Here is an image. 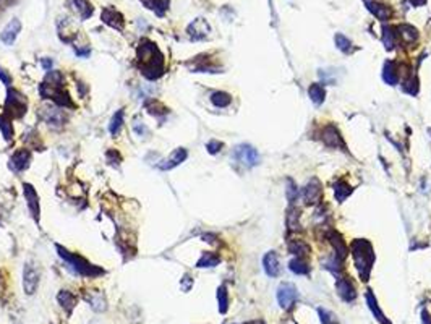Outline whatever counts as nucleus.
<instances>
[{"label": "nucleus", "mask_w": 431, "mask_h": 324, "mask_svg": "<svg viewBox=\"0 0 431 324\" xmlns=\"http://www.w3.org/2000/svg\"><path fill=\"white\" fill-rule=\"evenodd\" d=\"M423 321H425V324H431V319H429V316H428L426 311H423Z\"/></svg>", "instance_id": "obj_47"}, {"label": "nucleus", "mask_w": 431, "mask_h": 324, "mask_svg": "<svg viewBox=\"0 0 431 324\" xmlns=\"http://www.w3.org/2000/svg\"><path fill=\"white\" fill-rule=\"evenodd\" d=\"M383 78H384L386 83H389V85H396L397 78H399V70H397L396 63L386 62L384 68H383Z\"/></svg>", "instance_id": "obj_26"}, {"label": "nucleus", "mask_w": 431, "mask_h": 324, "mask_svg": "<svg viewBox=\"0 0 431 324\" xmlns=\"http://www.w3.org/2000/svg\"><path fill=\"white\" fill-rule=\"evenodd\" d=\"M397 29H399L401 36L407 41V43H413V41L418 39V31L413 28L412 24H401V26Z\"/></svg>", "instance_id": "obj_33"}, {"label": "nucleus", "mask_w": 431, "mask_h": 324, "mask_svg": "<svg viewBox=\"0 0 431 324\" xmlns=\"http://www.w3.org/2000/svg\"><path fill=\"white\" fill-rule=\"evenodd\" d=\"M336 46H337L339 51H342L345 54L352 52V49H353L352 41L349 38H345L344 34H336Z\"/></svg>", "instance_id": "obj_36"}, {"label": "nucleus", "mask_w": 431, "mask_h": 324, "mask_svg": "<svg viewBox=\"0 0 431 324\" xmlns=\"http://www.w3.org/2000/svg\"><path fill=\"white\" fill-rule=\"evenodd\" d=\"M136 65L138 70L148 80L161 78L165 71V60L164 54L159 51L156 43L149 39H143L136 51Z\"/></svg>", "instance_id": "obj_1"}, {"label": "nucleus", "mask_w": 431, "mask_h": 324, "mask_svg": "<svg viewBox=\"0 0 431 324\" xmlns=\"http://www.w3.org/2000/svg\"><path fill=\"white\" fill-rule=\"evenodd\" d=\"M148 8H151V10H154L159 16L164 15V12L169 8V0H153L151 4H145Z\"/></svg>", "instance_id": "obj_38"}, {"label": "nucleus", "mask_w": 431, "mask_h": 324, "mask_svg": "<svg viewBox=\"0 0 431 324\" xmlns=\"http://www.w3.org/2000/svg\"><path fill=\"white\" fill-rule=\"evenodd\" d=\"M365 5L381 21H387L392 16V8L383 2H379V0H365Z\"/></svg>", "instance_id": "obj_15"}, {"label": "nucleus", "mask_w": 431, "mask_h": 324, "mask_svg": "<svg viewBox=\"0 0 431 324\" xmlns=\"http://www.w3.org/2000/svg\"><path fill=\"white\" fill-rule=\"evenodd\" d=\"M365 298H367V303H368V308L373 311V314H375V318L381 322V324H391V321H389L386 316H384V313L381 311V308H379V305H378V302H376V298H375V295H373V292L371 290H367V294H365Z\"/></svg>", "instance_id": "obj_20"}, {"label": "nucleus", "mask_w": 431, "mask_h": 324, "mask_svg": "<svg viewBox=\"0 0 431 324\" xmlns=\"http://www.w3.org/2000/svg\"><path fill=\"white\" fill-rule=\"evenodd\" d=\"M133 130H135V133H136L138 136H146L148 133H149L148 127L145 125L143 122H139V120H135V123H133Z\"/></svg>", "instance_id": "obj_43"}, {"label": "nucleus", "mask_w": 431, "mask_h": 324, "mask_svg": "<svg viewBox=\"0 0 431 324\" xmlns=\"http://www.w3.org/2000/svg\"><path fill=\"white\" fill-rule=\"evenodd\" d=\"M410 4L415 5V7H420V5H425L426 0H410Z\"/></svg>", "instance_id": "obj_46"}, {"label": "nucleus", "mask_w": 431, "mask_h": 324, "mask_svg": "<svg viewBox=\"0 0 431 324\" xmlns=\"http://www.w3.org/2000/svg\"><path fill=\"white\" fill-rule=\"evenodd\" d=\"M29 164H31V153L28 149H18V151H15L13 156L10 157L8 167L13 172H23L29 167Z\"/></svg>", "instance_id": "obj_12"}, {"label": "nucleus", "mask_w": 431, "mask_h": 324, "mask_svg": "<svg viewBox=\"0 0 431 324\" xmlns=\"http://www.w3.org/2000/svg\"><path fill=\"white\" fill-rule=\"evenodd\" d=\"M211 102L216 107H221V109H224V107L230 105L232 96L229 93H224V91H214V93L211 94Z\"/></svg>", "instance_id": "obj_28"}, {"label": "nucleus", "mask_w": 431, "mask_h": 324, "mask_svg": "<svg viewBox=\"0 0 431 324\" xmlns=\"http://www.w3.org/2000/svg\"><path fill=\"white\" fill-rule=\"evenodd\" d=\"M85 298H86V302L89 303L91 308H93L96 313H104L107 310V300H105V295L102 292L93 290V292H89Z\"/></svg>", "instance_id": "obj_18"}, {"label": "nucleus", "mask_w": 431, "mask_h": 324, "mask_svg": "<svg viewBox=\"0 0 431 324\" xmlns=\"http://www.w3.org/2000/svg\"><path fill=\"white\" fill-rule=\"evenodd\" d=\"M224 145L221 143V141H218V139H211L208 145H206V149H208V153L209 154H218L219 151H221V148H222Z\"/></svg>", "instance_id": "obj_42"}, {"label": "nucleus", "mask_w": 431, "mask_h": 324, "mask_svg": "<svg viewBox=\"0 0 431 324\" xmlns=\"http://www.w3.org/2000/svg\"><path fill=\"white\" fill-rule=\"evenodd\" d=\"M57 300H59L60 306L62 308L67 311V314L70 316L71 311L75 310V306H77V297H75L71 292H68V290H60L59 295H57Z\"/></svg>", "instance_id": "obj_22"}, {"label": "nucleus", "mask_w": 431, "mask_h": 324, "mask_svg": "<svg viewBox=\"0 0 431 324\" xmlns=\"http://www.w3.org/2000/svg\"><path fill=\"white\" fill-rule=\"evenodd\" d=\"M0 131L7 141H12L13 138V127H12V119H8L5 112H0Z\"/></svg>", "instance_id": "obj_31"}, {"label": "nucleus", "mask_w": 431, "mask_h": 324, "mask_svg": "<svg viewBox=\"0 0 431 324\" xmlns=\"http://www.w3.org/2000/svg\"><path fill=\"white\" fill-rule=\"evenodd\" d=\"M353 192V188L350 185H347L345 182H339V184L334 185V193L337 201H344L347 196H350V193Z\"/></svg>", "instance_id": "obj_34"}, {"label": "nucleus", "mask_w": 431, "mask_h": 324, "mask_svg": "<svg viewBox=\"0 0 431 324\" xmlns=\"http://www.w3.org/2000/svg\"><path fill=\"white\" fill-rule=\"evenodd\" d=\"M404 91L409 94H417L418 91V78L415 77V75H412L410 78L404 80Z\"/></svg>", "instance_id": "obj_39"}, {"label": "nucleus", "mask_w": 431, "mask_h": 324, "mask_svg": "<svg viewBox=\"0 0 431 324\" xmlns=\"http://www.w3.org/2000/svg\"><path fill=\"white\" fill-rule=\"evenodd\" d=\"M39 287V269L31 261L23 266V290L26 295H34Z\"/></svg>", "instance_id": "obj_7"}, {"label": "nucleus", "mask_w": 431, "mask_h": 324, "mask_svg": "<svg viewBox=\"0 0 431 324\" xmlns=\"http://www.w3.org/2000/svg\"><path fill=\"white\" fill-rule=\"evenodd\" d=\"M123 119H125V111H123V109H119L117 112L112 115L111 123H109V131H111L112 136H117L120 133V130L123 127Z\"/></svg>", "instance_id": "obj_24"}, {"label": "nucleus", "mask_w": 431, "mask_h": 324, "mask_svg": "<svg viewBox=\"0 0 431 324\" xmlns=\"http://www.w3.org/2000/svg\"><path fill=\"white\" fill-rule=\"evenodd\" d=\"M219 263H221V256L208 251V253H204L200 260H198L196 268H214V266H218Z\"/></svg>", "instance_id": "obj_25"}, {"label": "nucleus", "mask_w": 431, "mask_h": 324, "mask_svg": "<svg viewBox=\"0 0 431 324\" xmlns=\"http://www.w3.org/2000/svg\"><path fill=\"white\" fill-rule=\"evenodd\" d=\"M23 195H24V199H26L29 214L32 215L34 222L39 224V219H41V206H39V195H38V192H36V188L32 187L31 184H23Z\"/></svg>", "instance_id": "obj_8"}, {"label": "nucleus", "mask_w": 431, "mask_h": 324, "mask_svg": "<svg viewBox=\"0 0 431 324\" xmlns=\"http://www.w3.org/2000/svg\"><path fill=\"white\" fill-rule=\"evenodd\" d=\"M55 250H57V253H59L60 258L67 263L68 268L80 277L93 279V277L102 276L104 274V269H101L99 266H96L93 263H89L86 258H83V256L78 255V253H71V251L67 250V248H63L60 245H55Z\"/></svg>", "instance_id": "obj_3"}, {"label": "nucleus", "mask_w": 431, "mask_h": 324, "mask_svg": "<svg viewBox=\"0 0 431 324\" xmlns=\"http://www.w3.org/2000/svg\"><path fill=\"white\" fill-rule=\"evenodd\" d=\"M298 298V292H297V287L290 282H284L280 284L277 289V302L279 305L282 306L284 310L292 308V305L295 303V300Z\"/></svg>", "instance_id": "obj_9"}, {"label": "nucleus", "mask_w": 431, "mask_h": 324, "mask_svg": "<svg viewBox=\"0 0 431 324\" xmlns=\"http://www.w3.org/2000/svg\"><path fill=\"white\" fill-rule=\"evenodd\" d=\"M0 80H2V83L5 86H10L12 85V75L8 73L5 68H2V66H0Z\"/></svg>", "instance_id": "obj_44"}, {"label": "nucleus", "mask_w": 431, "mask_h": 324, "mask_svg": "<svg viewBox=\"0 0 431 324\" xmlns=\"http://www.w3.org/2000/svg\"><path fill=\"white\" fill-rule=\"evenodd\" d=\"M352 255H353L355 268H357L362 280H368L370 269L373 263H375V255H373L371 245L367 240H355L352 243Z\"/></svg>", "instance_id": "obj_4"}, {"label": "nucleus", "mask_w": 431, "mask_h": 324, "mask_svg": "<svg viewBox=\"0 0 431 324\" xmlns=\"http://www.w3.org/2000/svg\"><path fill=\"white\" fill-rule=\"evenodd\" d=\"M187 157H188L187 149L185 148H177L170 153L169 157H165V159L159 164V169L161 170H172V169L178 167L182 162H185Z\"/></svg>", "instance_id": "obj_11"}, {"label": "nucleus", "mask_w": 431, "mask_h": 324, "mask_svg": "<svg viewBox=\"0 0 431 324\" xmlns=\"http://www.w3.org/2000/svg\"><path fill=\"white\" fill-rule=\"evenodd\" d=\"M101 20L109 24L111 28L117 29V31H122L123 29V24H125V20H123V15L120 12H117L115 8L112 7H105L102 13H101Z\"/></svg>", "instance_id": "obj_14"}, {"label": "nucleus", "mask_w": 431, "mask_h": 324, "mask_svg": "<svg viewBox=\"0 0 431 324\" xmlns=\"http://www.w3.org/2000/svg\"><path fill=\"white\" fill-rule=\"evenodd\" d=\"M4 112L8 119H21L24 114L28 112V99L24 94H21L18 89L8 88Z\"/></svg>", "instance_id": "obj_5"}, {"label": "nucleus", "mask_w": 431, "mask_h": 324, "mask_svg": "<svg viewBox=\"0 0 431 324\" xmlns=\"http://www.w3.org/2000/svg\"><path fill=\"white\" fill-rule=\"evenodd\" d=\"M252 324H264L263 321H255V322H252Z\"/></svg>", "instance_id": "obj_48"}, {"label": "nucleus", "mask_w": 431, "mask_h": 324, "mask_svg": "<svg viewBox=\"0 0 431 324\" xmlns=\"http://www.w3.org/2000/svg\"><path fill=\"white\" fill-rule=\"evenodd\" d=\"M20 31H21V21L18 18H13L12 21L7 23V26L0 32V41L5 46H12L16 41V38H18Z\"/></svg>", "instance_id": "obj_13"}, {"label": "nucleus", "mask_w": 431, "mask_h": 324, "mask_svg": "<svg viewBox=\"0 0 431 324\" xmlns=\"http://www.w3.org/2000/svg\"><path fill=\"white\" fill-rule=\"evenodd\" d=\"M383 43L386 46V49H394L396 47V32L392 28L384 26L383 28Z\"/></svg>", "instance_id": "obj_37"}, {"label": "nucleus", "mask_w": 431, "mask_h": 324, "mask_svg": "<svg viewBox=\"0 0 431 324\" xmlns=\"http://www.w3.org/2000/svg\"><path fill=\"white\" fill-rule=\"evenodd\" d=\"M289 268H290V271H294L295 274H298V276H305V274H308L310 272V266H308V263H306L302 256H298V258H294L292 261L289 263Z\"/></svg>", "instance_id": "obj_29"}, {"label": "nucleus", "mask_w": 431, "mask_h": 324, "mask_svg": "<svg viewBox=\"0 0 431 324\" xmlns=\"http://www.w3.org/2000/svg\"><path fill=\"white\" fill-rule=\"evenodd\" d=\"M287 224H289V227L292 229V230H297V229H298V212H297L295 209H292V211L289 212Z\"/></svg>", "instance_id": "obj_41"}, {"label": "nucleus", "mask_w": 431, "mask_h": 324, "mask_svg": "<svg viewBox=\"0 0 431 324\" xmlns=\"http://www.w3.org/2000/svg\"><path fill=\"white\" fill-rule=\"evenodd\" d=\"M39 93H41V96H43V99H51V101L55 102L57 105L75 109V104L71 101L70 94L67 93V89L63 88L62 71H57V70L49 71L46 80L41 83Z\"/></svg>", "instance_id": "obj_2"}, {"label": "nucleus", "mask_w": 431, "mask_h": 324, "mask_svg": "<svg viewBox=\"0 0 431 324\" xmlns=\"http://www.w3.org/2000/svg\"><path fill=\"white\" fill-rule=\"evenodd\" d=\"M263 268L266 271V274L269 277H276L280 272V266H279V256L274 251H268L263 258Z\"/></svg>", "instance_id": "obj_17"}, {"label": "nucleus", "mask_w": 431, "mask_h": 324, "mask_svg": "<svg viewBox=\"0 0 431 324\" xmlns=\"http://www.w3.org/2000/svg\"><path fill=\"white\" fill-rule=\"evenodd\" d=\"M41 119H43L49 127H54V128H60L63 127L65 123V115L60 109L52 105H44L43 109L39 111Z\"/></svg>", "instance_id": "obj_10"}, {"label": "nucleus", "mask_w": 431, "mask_h": 324, "mask_svg": "<svg viewBox=\"0 0 431 324\" xmlns=\"http://www.w3.org/2000/svg\"><path fill=\"white\" fill-rule=\"evenodd\" d=\"M41 63L44 65V68H46V70L51 71V68H52V60H46V59H43V60H41Z\"/></svg>", "instance_id": "obj_45"}, {"label": "nucleus", "mask_w": 431, "mask_h": 324, "mask_svg": "<svg viewBox=\"0 0 431 324\" xmlns=\"http://www.w3.org/2000/svg\"><path fill=\"white\" fill-rule=\"evenodd\" d=\"M289 250L292 251L294 255L302 256V255L310 253V246L306 245L305 242H302V240H294V242H290V245H289Z\"/></svg>", "instance_id": "obj_35"}, {"label": "nucleus", "mask_w": 431, "mask_h": 324, "mask_svg": "<svg viewBox=\"0 0 431 324\" xmlns=\"http://www.w3.org/2000/svg\"><path fill=\"white\" fill-rule=\"evenodd\" d=\"M321 136L328 146H334V148L341 146V133H339V130L334 125H328L325 130H322Z\"/></svg>", "instance_id": "obj_23"}, {"label": "nucleus", "mask_w": 431, "mask_h": 324, "mask_svg": "<svg viewBox=\"0 0 431 324\" xmlns=\"http://www.w3.org/2000/svg\"><path fill=\"white\" fill-rule=\"evenodd\" d=\"M303 196H305V201L308 204L318 203V199L321 198V185H319V182L318 180H311L310 184L305 187Z\"/></svg>", "instance_id": "obj_21"}, {"label": "nucleus", "mask_w": 431, "mask_h": 324, "mask_svg": "<svg viewBox=\"0 0 431 324\" xmlns=\"http://www.w3.org/2000/svg\"><path fill=\"white\" fill-rule=\"evenodd\" d=\"M73 4H75V8H77V12L80 13L81 20H88L94 12L93 5H91L88 0H73Z\"/></svg>", "instance_id": "obj_30"}, {"label": "nucleus", "mask_w": 431, "mask_h": 324, "mask_svg": "<svg viewBox=\"0 0 431 324\" xmlns=\"http://www.w3.org/2000/svg\"><path fill=\"white\" fill-rule=\"evenodd\" d=\"M209 32H211L209 24H208V21L203 20V18L195 20V21L188 26V34L192 36L195 41H198V39H204L206 36L209 34Z\"/></svg>", "instance_id": "obj_16"}, {"label": "nucleus", "mask_w": 431, "mask_h": 324, "mask_svg": "<svg viewBox=\"0 0 431 324\" xmlns=\"http://www.w3.org/2000/svg\"><path fill=\"white\" fill-rule=\"evenodd\" d=\"M232 156H234V159L238 162L245 165V167H255V165L260 164V154L258 151L250 146V145H238L234 153H232Z\"/></svg>", "instance_id": "obj_6"}, {"label": "nucleus", "mask_w": 431, "mask_h": 324, "mask_svg": "<svg viewBox=\"0 0 431 324\" xmlns=\"http://www.w3.org/2000/svg\"><path fill=\"white\" fill-rule=\"evenodd\" d=\"M308 94H310V97H311V101H313L314 104H316V105H319V104L325 102V97H326V88L322 86V85H319V83H314V85L310 88Z\"/></svg>", "instance_id": "obj_27"}, {"label": "nucleus", "mask_w": 431, "mask_h": 324, "mask_svg": "<svg viewBox=\"0 0 431 324\" xmlns=\"http://www.w3.org/2000/svg\"><path fill=\"white\" fill-rule=\"evenodd\" d=\"M298 188L295 187V184L292 180H289V188H287V198H289V201L290 203H295V199H297V196H298Z\"/></svg>", "instance_id": "obj_40"}, {"label": "nucleus", "mask_w": 431, "mask_h": 324, "mask_svg": "<svg viewBox=\"0 0 431 324\" xmlns=\"http://www.w3.org/2000/svg\"><path fill=\"white\" fill-rule=\"evenodd\" d=\"M337 294L344 302H352L355 300V297H357L355 287L352 285V282L349 279H341L337 282Z\"/></svg>", "instance_id": "obj_19"}, {"label": "nucleus", "mask_w": 431, "mask_h": 324, "mask_svg": "<svg viewBox=\"0 0 431 324\" xmlns=\"http://www.w3.org/2000/svg\"><path fill=\"white\" fill-rule=\"evenodd\" d=\"M218 303H219V313L226 314L229 310V294L226 285H221L218 289Z\"/></svg>", "instance_id": "obj_32"}]
</instances>
